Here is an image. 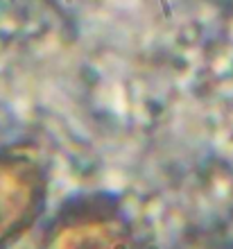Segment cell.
Masks as SVG:
<instances>
[{
  "label": "cell",
  "instance_id": "cell-1",
  "mask_svg": "<svg viewBox=\"0 0 233 249\" xmlns=\"http://www.w3.org/2000/svg\"><path fill=\"white\" fill-rule=\"evenodd\" d=\"M43 197L46 179L32 159L0 154V247L36 220Z\"/></svg>",
  "mask_w": 233,
  "mask_h": 249
},
{
  "label": "cell",
  "instance_id": "cell-2",
  "mask_svg": "<svg viewBox=\"0 0 233 249\" xmlns=\"http://www.w3.org/2000/svg\"><path fill=\"white\" fill-rule=\"evenodd\" d=\"M50 249H131L127 224L107 211L68 215L50 236Z\"/></svg>",
  "mask_w": 233,
  "mask_h": 249
}]
</instances>
